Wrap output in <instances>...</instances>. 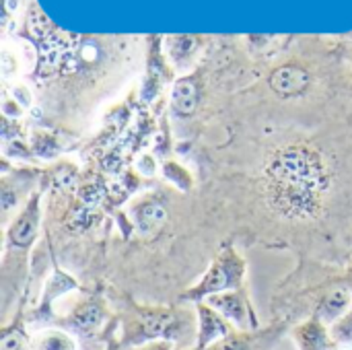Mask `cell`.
Listing matches in <instances>:
<instances>
[{
	"instance_id": "30bf717a",
	"label": "cell",
	"mask_w": 352,
	"mask_h": 350,
	"mask_svg": "<svg viewBox=\"0 0 352 350\" xmlns=\"http://www.w3.org/2000/svg\"><path fill=\"white\" fill-rule=\"evenodd\" d=\"M299 350H332L334 342L330 336V326H326L320 318H309L299 324L293 332Z\"/></svg>"
},
{
	"instance_id": "e0dca14e",
	"label": "cell",
	"mask_w": 352,
	"mask_h": 350,
	"mask_svg": "<svg viewBox=\"0 0 352 350\" xmlns=\"http://www.w3.org/2000/svg\"><path fill=\"white\" fill-rule=\"evenodd\" d=\"M21 344H23L21 334L4 332V336H2V350H21Z\"/></svg>"
},
{
	"instance_id": "ffe728a7",
	"label": "cell",
	"mask_w": 352,
	"mask_h": 350,
	"mask_svg": "<svg viewBox=\"0 0 352 350\" xmlns=\"http://www.w3.org/2000/svg\"><path fill=\"white\" fill-rule=\"evenodd\" d=\"M105 350H118V347H116V344L111 342V344H109V347H107V349H105Z\"/></svg>"
},
{
	"instance_id": "d6986e66",
	"label": "cell",
	"mask_w": 352,
	"mask_h": 350,
	"mask_svg": "<svg viewBox=\"0 0 352 350\" xmlns=\"http://www.w3.org/2000/svg\"><path fill=\"white\" fill-rule=\"evenodd\" d=\"M346 285L352 289V264L349 266V270H346Z\"/></svg>"
},
{
	"instance_id": "4fadbf2b",
	"label": "cell",
	"mask_w": 352,
	"mask_h": 350,
	"mask_svg": "<svg viewBox=\"0 0 352 350\" xmlns=\"http://www.w3.org/2000/svg\"><path fill=\"white\" fill-rule=\"evenodd\" d=\"M33 350H76L74 338L58 328H50V330H41L33 336L31 342Z\"/></svg>"
},
{
	"instance_id": "3957f363",
	"label": "cell",
	"mask_w": 352,
	"mask_h": 350,
	"mask_svg": "<svg viewBox=\"0 0 352 350\" xmlns=\"http://www.w3.org/2000/svg\"><path fill=\"white\" fill-rule=\"evenodd\" d=\"M175 328V314L167 307H134L132 318L124 326L122 344L128 349L155 342L171 340Z\"/></svg>"
},
{
	"instance_id": "8fae6325",
	"label": "cell",
	"mask_w": 352,
	"mask_h": 350,
	"mask_svg": "<svg viewBox=\"0 0 352 350\" xmlns=\"http://www.w3.org/2000/svg\"><path fill=\"white\" fill-rule=\"evenodd\" d=\"M132 215H134V223L142 235L157 233L167 221V208L155 198H144V200L136 202L132 208Z\"/></svg>"
},
{
	"instance_id": "ba28073f",
	"label": "cell",
	"mask_w": 352,
	"mask_h": 350,
	"mask_svg": "<svg viewBox=\"0 0 352 350\" xmlns=\"http://www.w3.org/2000/svg\"><path fill=\"white\" fill-rule=\"evenodd\" d=\"M352 309V289L349 285H338L332 287L322 295L318 301L316 318H320L326 326L336 324L340 318H344Z\"/></svg>"
},
{
	"instance_id": "7a4b0ae2",
	"label": "cell",
	"mask_w": 352,
	"mask_h": 350,
	"mask_svg": "<svg viewBox=\"0 0 352 350\" xmlns=\"http://www.w3.org/2000/svg\"><path fill=\"white\" fill-rule=\"evenodd\" d=\"M245 274H248L245 260L237 254L233 243H225L219 250L212 264L208 266V270L202 274V278L192 289H188L184 293V301L200 303V301H206L212 295L243 289Z\"/></svg>"
},
{
	"instance_id": "8992f818",
	"label": "cell",
	"mask_w": 352,
	"mask_h": 350,
	"mask_svg": "<svg viewBox=\"0 0 352 350\" xmlns=\"http://www.w3.org/2000/svg\"><path fill=\"white\" fill-rule=\"evenodd\" d=\"M309 83H311V76H309L307 68H303L297 62L283 64V66L274 68L272 74L268 76L270 89L278 97H285V99L303 95L309 89Z\"/></svg>"
},
{
	"instance_id": "277c9868",
	"label": "cell",
	"mask_w": 352,
	"mask_h": 350,
	"mask_svg": "<svg viewBox=\"0 0 352 350\" xmlns=\"http://www.w3.org/2000/svg\"><path fill=\"white\" fill-rule=\"evenodd\" d=\"M204 303H208L212 309H217L233 328H237L241 332H252L258 328V318L254 314V307L250 303L245 289H235V291L212 295Z\"/></svg>"
},
{
	"instance_id": "5b68a950",
	"label": "cell",
	"mask_w": 352,
	"mask_h": 350,
	"mask_svg": "<svg viewBox=\"0 0 352 350\" xmlns=\"http://www.w3.org/2000/svg\"><path fill=\"white\" fill-rule=\"evenodd\" d=\"M196 316H198V338L196 347L200 350L214 349L225 338L233 334V326L208 303L200 301L196 303Z\"/></svg>"
},
{
	"instance_id": "2e32d148",
	"label": "cell",
	"mask_w": 352,
	"mask_h": 350,
	"mask_svg": "<svg viewBox=\"0 0 352 350\" xmlns=\"http://www.w3.org/2000/svg\"><path fill=\"white\" fill-rule=\"evenodd\" d=\"M217 350H254V340L250 336H237L231 334L229 338H225L221 344L214 347Z\"/></svg>"
},
{
	"instance_id": "44dd1931",
	"label": "cell",
	"mask_w": 352,
	"mask_h": 350,
	"mask_svg": "<svg viewBox=\"0 0 352 350\" xmlns=\"http://www.w3.org/2000/svg\"><path fill=\"white\" fill-rule=\"evenodd\" d=\"M190 350H200V349H198V347H194V349H190Z\"/></svg>"
},
{
	"instance_id": "5bb4252c",
	"label": "cell",
	"mask_w": 352,
	"mask_h": 350,
	"mask_svg": "<svg viewBox=\"0 0 352 350\" xmlns=\"http://www.w3.org/2000/svg\"><path fill=\"white\" fill-rule=\"evenodd\" d=\"M330 336H332V342L334 347H352V309L344 316L340 318L336 324L330 326Z\"/></svg>"
},
{
	"instance_id": "ac0fdd59",
	"label": "cell",
	"mask_w": 352,
	"mask_h": 350,
	"mask_svg": "<svg viewBox=\"0 0 352 350\" xmlns=\"http://www.w3.org/2000/svg\"><path fill=\"white\" fill-rule=\"evenodd\" d=\"M128 350H173V340H155V342H146V344Z\"/></svg>"
},
{
	"instance_id": "6da1fadb",
	"label": "cell",
	"mask_w": 352,
	"mask_h": 350,
	"mask_svg": "<svg viewBox=\"0 0 352 350\" xmlns=\"http://www.w3.org/2000/svg\"><path fill=\"white\" fill-rule=\"evenodd\" d=\"M332 173L326 157L307 142L285 144L262 169L260 190L268 208L287 221H314L322 215Z\"/></svg>"
},
{
	"instance_id": "52a82bcc",
	"label": "cell",
	"mask_w": 352,
	"mask_h": 350,
	"mask_svg": "<svg viewBox=\"0 0 352 350\" xmlns=\"http://www.w3.org/2000/svg\"><path fill=\"white\" fill-rule=\"evenodd\" d=\"M39 221H41V210H39V196L35 194L25 208L19 212V217L12 221V225L8 227V243L14 248H29L39 231Z\"/></svg>"
},
{
	"instance_id": "7c38bea8",
	"label": "cell",
	"mask_w": 352,
	"mask_h": 350,
	"mask_svg": "<svg viewBox=\"0 0 352 350\" xmlns=\"http://www.w3.org/2000/svg\"><path fill=\"white\" fill-rule=\"evenodd\" d=\"M200 103V87L194 76H184L173 85L171 91V107L177 116L190 118L198 109Z\"/></svg>"
},
{
	"instance_id": "9a60e30c",
	"label": "cell",
	"mask_w": 352,
	"mask_h": 350,
	"mask_svg": "<svg viewBox=\"0 0 352 350\" xmlns=\"http://www.w3.org/2000/svg\"><path fill=\"white\" fill-rule=\"evenodd\" d=\"M163 173H165V177H169L173 184H177L179 188H188L190 184H192V177L186 173V169L184 167H179V165H175L173 161H167L165 165H163Z\"/></svg>"
},
{
	"instance_id": "9c48e42d",
	"label": "cell",
	"mask_w": 352,
	"mask_h": 350,
	"mask_svg": "<svg viewBox=\"0 0 352 350\" xmlns=\"http://www.w3.org/2000/svg\"><path fill=\"white\" fill-rule=\"evenodd\" d=\"M105 320H107L105 305L99 299H87L68 316V326L82 336H91L101 330Z\"/></svg>"
}]
</instances>
